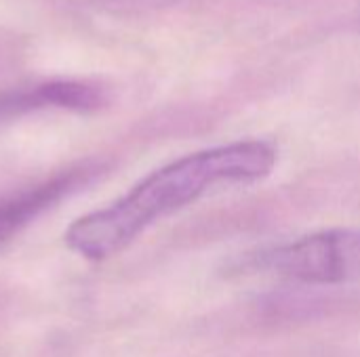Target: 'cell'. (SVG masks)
I'll return each mask as SVG.
<instances>
[{
    "label": "cell",
    "mask_w": 360,
    "mask_h": 357,
    "mask_svg": "<svg viewBox=\"0 0 360 357\" xmlns=\"http://www.w3.org/2000/svg\"><path fill=\"white\" fill-rule=\"evenodd\" d=\"M268 141H236L188 154L150 173L110 206L76 219L63 234L78 257L99 263L131 246L150 225L186 208L219 183H253L272 173Z\"/></svg>",
    "instance_id": "cell-1"
},
{
    "label": "cell",
    "mask_w": 360,
    "mask_h": 357,
    "mask_svg": "<svg viewBox=\"0 0 360 357\" xmlns=\"http://www.w3.org/2000/svg\"><path fill=\"white\" fill-rule=\"evenodd\" d=\"M253 267L304 284L360 282V229H327L253 255Z\"/></svg>",
    "instance_id": "cell-2"
},
{
    "label": "cell",
    "mask_w": 360,
    "mask_h": 357,
    "mask_svg": "<svg viewBox=\"0 0 360 357\" xmlns=\"http://www.w3.org/2000/svg\"><path fill=\"white\" fill-rule=\"evenodd\" d=\"M101 170L97 162H82L68 170L53 175L51 179L36 183L27 189L13 194L0 202V244L19 234L25 225L38 219L49 208L57 206L63 198L84 189Z\"/></svg>",
    "instance_id": "cell-3"
},
{
    "label": "cell",
    "mask_w": 360,
    "mask_h": 357,
    "mask_svg": "<svg viewBox=\"0 0 360 357\" xmlns=\"http://www.w3.org/2000/svg\"><path fill=\"white\" fill-rule=\"evenodd\" d=\"M105 103L101 86L80 80H51L27 90L0 97V120L13 118L42 107H59L72 112H95Z\"/></svg>",
    "instance_id": "cell-4"
}]
</instances>
